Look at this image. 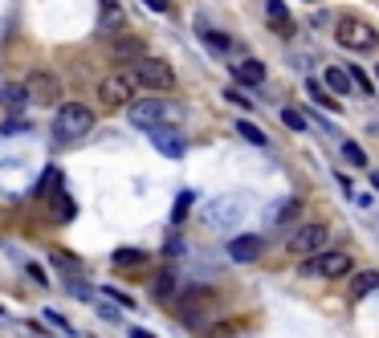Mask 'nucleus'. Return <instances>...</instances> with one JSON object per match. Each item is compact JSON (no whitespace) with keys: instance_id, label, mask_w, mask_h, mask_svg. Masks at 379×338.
I'll list each match as a JSON object with an SVG mask.
<instances>
[{"instance_id":"obj_21","label":"nucleus","mask_w":379,"mask_h":338,"mask_svg":"<svg viewBox=\"0 0 379 338\" xmlns=\"http://www.w3.org/2000/svg\"><path fill=\"white\" fill-rule=\"evenodd\" d=\"M237 135H241L245 143H253V147H265V130H261V127H253L249 118H241V123H237Z\"/></svg>"},{"instance_id":"obj_3","label":"nucleus","mask_w":379,"mask_h":338,"mask_svg":"<svg viewBox=\"0 0 379 338\" xmlns=\"http://www.w3.org/2000/svg\"><path fill=\"white\" fill-rule=\"evenodd\" d=\"M127 118H131V127L151 130V127L171 123V118H176V111L167 106L164 98H143V102H127Z\"/></svg>"},{"instance_id":"obj_28","label":"nucleus","mask_w":379,"mask_h":338,"mask_svg":"<svg viewBox=\"0 0 379 338\" xmlns=\"http://www.w3.org/2000/svg\"><path fill=\"white\" fill-rule=\"evenodd\" d=\"M192 200H196L192 192H180V200H176V212H171V220H176V225H180L183 216H188V208H192Z\"/></svg>"},{"instance_id":"obj_30","label":"nucleus","mask_w":379,"mask_h":338,"mask_svg":"<svg viewBox=\"0 0 379 338\" xmlns=\"http://www.w3.org/2000/svg\"><path fill=\"white\" fill-rule=\"evenodd\" d=\"M346 74H351V81H355V86H359L363 94H371V90H375V86H371V78H367V74H363V69H346Z\"/></svg>"},{"instance_id":"obj_4","label":"nucleus","mask_w":379,"mask_h":338,"mask_svg":"<svg viewBox=\"0 0 379 338\" xmlns=\"http://www.w3.org/2000/svg\"><path fill=\"white\" fill-rule=\"evenodd\" d=\"M334 37H339V45L343 49H375L379 45V33L367 25V21H359V16H343L339 25H334Z\"/></svg>"},{"instance_id":"obj_8","label":"nucleus","mask_w":379,"mask_h":338,"mask_svg":"<svg viewBox=\"0 0 379 338\" xmlns=\"http://www.w3.org/2000/svg\"><path fill=\"white\" fill-rule=\"evenodd\" d=\"M131 90H135V81L127 78V74H111V78L98 81V102L106 106V111L127 106V102H131Z\"/></svg>"},{"instance_id":"obj_20","label":"nucleus","mask_w":379,"mask_h":338,"mask_svg":"<svg viewBox=\"0 0 379 338\" xmlns=\"http://www.w3.org/2000/svg\"><path fill=\"white\" fill-rule=\"evenodd\" d=\"M200 41H204V45L213 49V53H229V37H225V33H216V29H200Z\"/></svg>"},{"instance_id":"obj_12","label":"nucleus","mask_w":379,"mask_h":338,"mask_svg":"<svg viewBox=\"0 0 379 338\" xmlns=\"http://www.w3.org/2000/svg\"><path fill=\"white\" fill-rule=\"evenodd\" d=\"M232 78L245 86H261L265 81V65L261 62H232Z\"/></svg>"},{"instance_id":"obj_16","label":"nucleus","mask_w":379,"mask_h":338,"mask_svg":"<svg viewBox=\"0 0 379 338\" xmlns=\"http://www.w3.org/2000/svg\"><path fill=\"white\" fill-rule=\"evenodd\" d=\"M351 290H355V298H367L371 290H379V274H375V269L355 274V277H351Z\"/></svg>"},{"instance_id":"obj_38","label":"nucleus","mask_w":379,"mask_h":338,"mask_svg":"<svg viewBox=\"0 0 379 338\" xmlns=\"http://www.w3.org/2000/svg\"><path fill=\"white\" fill-rule=\"evenodd\" d=\"M371 184H375V192H379V176H371Z\"/></svg>"},{"instance_id":"obj_1","label":"nucleus","mask_w":379,"mask_h":338,"mask_svg":"<svg viewBox=\"0 0 379 338\" xmlns=\"http://www.w3.org/2000/svg\"><path fill=\"white\" fill-rule=\"evenodd\" d=\"M127 78H131L135 86H143V90H171V86H176V69L167 62H159V57L139 53V57H131V74H127Z\"/></svg>"},{"instance_id":"obj_11","label":"nucleus","mask_w":379,"mask_h":338,"mask_svg":"<svg viewBox=\"0 0 379 338\" xmlns=\"http://www.w3.org/2000/svg\"><path fill=\"white\" fill-rule=\"evenodd\" d=\"M261 249H265L261 237H237V241H229V257L241 261V265H249V261L261 257Z\"/></svg>"},{"instance_id":"obj_37","label":"nucleus","mask_w":379,"mask_h":338,"mask_svg":"<svg viewBox=\"0 0 379 338\" xmlns=\"http://www.w3.org/2000/svg\"><path fill=\"white\" fill-rule=\"evenodd\" d=\"M131 338H155L151 330H143V326H131Z\"/></svg>"},{"instance_id":"obj_26","label":"nucleus","mask_w":379,"mask_h":338,"mask_svg":"<svg viewBox=\"0 0 379 338\" xmlns=\"http://www.w3.org/2000/svg\"><path fill=\"white\" fill-rule=\"evenodd\" d=\"M115 265H118V269H127V265H143V253H139V249H118Z\"/></svg>"},{"instance_id":"obj_9","label":"nucleus","mask_w":379,"mask_h":338,"mask_svg":"<svg viewBox=\"0 0 379 338\" xmlns=\"http://www.w3.org/2000/svg\"><path fill=\"white\" fill-rule=\"evenodd\" d=\"M213 310H216V298L208 290H196V293H188V298H180V318L188 326H200Z\"/></svg>"},{"instance_id":"obj_31","label":"nucleus","mask_w":379,"mask_h":338,"mask_svg":"<svg viewBox=\"0 0 379 338\" xmlns=\"http://www.w3.org/2000/svg\"><path fill=\"white\" fill-rule=\"evenodd\" d=\"M290 216H298V200H290V204H285V208H281L278 216H273V225H285Z\"/></svg>"},{"instance_id":"obj_34","label":"nucleus","mask_w":379,"mask_h":338,"mask_svg":"<svg viewBox=\"0 0 379 338\" xmlns=\"http://www.w3.org/2000/svg\"><path fill=\"white\" fill-rule=\"evenodd\" d=\"M225 98H229L232 106H253V102H249L245 94H237V90H225Z\"/></svg>"},{"instance_id":"obj_25","label":"nucleus","mask_w":379,"mask_h":338,"mask_svg":"<svg viewBox=\"0 0 379 338\" xmlns=\"http://www.w3.org/2000/svg\"><path fill=\"white\" fill-rule=\"evenodd\" d=\"M343 159L351 163V167H367V155H363L359 143H343Z\"/></svg>"},{"instance_id":"obj_6","label":"nucleus","mask_w":379,"mask_h":338,"mask_svg":"<svg viewBox=\"0 0 379 338\" xmlns=\"http://www.w3.org/2000/svg\"><path fill=\"white\" fill-rule=\"evenodd\" d=\"M327 225H302V228H294V237L285 241V249L290 253H298V257H314V253H322L327 249Z\"/></svg>"},{"instance_id":"obj_22","label":"nucleus","mask_w":379,"mask_h":338,"mask_svg":"<svg viewBox=\"0 0 379 338\" xmlns=\"http://www.w3.org/2000/svg\"><path fill=\"white\" fill-rule=\"evenodd\" d=\"M143 53V41L139 37H118L115 41V57H139Z\"/></svg>"},{"instance_id":"obj_5","label":"nucleus","mask_w":379,"mask_h":338,"mask_svg":"<svg viewBox=\"0 0 379 338\" xmlns=\"http://www.w3.org/2000/svg\"><path fill=\"white\" fill-rule=\"evenodd\" d=\"M25 90H29V102H37V106H57L62 102V78L53 69H33L25 78Z\"/></svg>"},{"instance_id":"obj_18","label":"nucleus","mask_w":379,"mask_h":338,"mask_svg":"<svg viewBox=\"0 0 379 338\" xmlns=\"http://www.w3.org/2000/svg\"><path fill=\"white\" fill-rule=\"evenodd\" d=\"M265 13H269V21H273V29L278 33H290V13H285L281 0H265Z\"/></svg>"},{"instance_id":"obj_7","label":"nucleus","mask_w":379,"mask_h":338,"mask_svg":"<svg viewBox=\"0 0 379 338\" xmlns=\"http://www.w3.org/2000/svg\"><path fill=\"white\" fill-rule=\"evenodd\" d=\"M343 274H351V257L346 253H327V249L302 265V277H343Z\"/></svg>"},{"instance_id":"obj_29","label":"nucleus","mask_w":379,"mask_h":338,"mask_svg":"<svg viewBox=\"0 0 379 338\" xmlns=\"http://www.w3.org/2000/svg\"><path fill=\"white\" fill-rule=\"evenodd\" d=\"M53 188H57V171H53V167H50V171L41 176V184H37V196H50Z\"/></svg>"},{"instance_id":"obj_10","label":"nucleus","mask_w":379,"mask_h":338,"mask_svg":"<svg viewBox=\"0 0 379 338\" xmlns=\"http://www.w3.org/2000/svg\"><path fill=\"white\" fill-rule=\"evenodd\" d=\"M151 143L159 147L167 159H180L183 151H188V139H183L180 130L171 127V123H164V127H151Z\"/></svg>"},{"instance_id":"obj_39","label":"nucleus","mask_w":379,"mask_h":338,"mask_svg":"<svg viewBox=\"0 0 379 338\" xmlns=\"http://www.w3.org/2000/svg\"><path fill=\"white\" fill-rule=\"evenodd\" d=\"M375 78H379V69H375Z\"/></svg>"},{"instance_id":"obj_15","label":"nucleus","mask_w":379,"mask_h":338,"mask_svg":"<svg viewBox=\"0 0 379 338\" xmlns=\"http://www.w3.org/2000/svg\"><path fill=\"white\" fill-rule=\"evenodd\" d=\"M50 196H53V204H50V208H53V220H74V200H69L62 188H53Z\"/></svg>"},{"instance_id":"obj_13","label":"nucleus","mask_w":379,"mask_h":338,"mask_svg":"<svg viewBox=\"0 0 379 338\" xmlns=\"http://www.w3.org/2000/svg\"><path fill=\"white\" fill-rule=\"evenodd\" d=\"M327 86H330V94H351L355 90V81H351V74L343 65H327Z\"/></svg>"},{"instance_id":"obj_32","label":"nucleus","mask_w":379,"mask_h":338,"mask_svg":"<svg viewBox=\"0 0 379 338\" xmlns=\"http://www.w3.org/2000/svg\"><path fill=\"white\" fill-rule=\"evenodd\" d=\"M45 322H50V326H62V330L69 334V322H66V314H57V310H45Z\"/></svg>"},{"instance_id":"obj_27","label":"nucleus","mask_w":379,"mask_h":338,"mask_svg":"<svg viewBox=\"0 0 379 338\" xmlns=\"http://www.w3.org/2000/svg\"><path fill=\"white\" fill-rule=\"evenodd\" d=\"M102 293H106V298H111V302H118V306H123V310H131V306H135V298H131V293L115 290V286H102Z\"/></svg>"},{"instance_id":"obj_33","label":"nucleus","mask_w":379,"mask_h":338,"mask_svg":"<svg viewBox=\"0 0 379 338\" xmlns=\"http://www.w3.org/2000/svg\"><path fill=\"white\" fill-rule=\"evenodd\" d=\"M29 277H33V286H50L45 269H41V265H33V261H29Z\"/></svg>"},{"instance_id":"obj_24","label":"nucleus","mask_w":379,"mask_h":338,"mask_svg":"<svg viewBox=\"0 0 379 338\" xmlns=\"http://www.w3.org/2000/svg\"><path fill=\"white\" fill-rule=\"evenodd\" d=\"M281 123L290 130H306V114L298 111V106H285V111H281Z\"/></svg>"},{"instance_id":"obj_19","label":"nucleus","mask_w":379,"mask_h":338,"mask_svg":"<svg viewBox=\"0 0 379 338\" xmlns=\"http://www.w3.org/2000/svg\"><path fill=\"white\" fill-rule=\"evenodd\" d=\"M306 94L314 98V102H318V106H322V111H330V114H339V102H334V98L327 94V90H322V86H318V81H306Z\"/></svg>"},{"instance_id":"obj_17","label":"nucleus","mask_w":379,"mask_h":338,"mask_svg":"<svg viewBox=\"0 0 379 338\" xmlns=\"http://www.w3.org/2000/svg\"><path fill=\"white\" fill-rule=\"evenodd\" d=\"M106 33H115L123 25V9H118V0H102V21H98Z\"/></svg>"},{"instance_id":"obj_14","label":"nucleus","mask_w":379,"mask_h":338,"mask_svg":"<svg viewBox=\"0 0 379 338\" xmlns=\"http://www.w3.org/2000/svg\"><path fill=\"white\" fill-rule=\"evenodd\" d=\"M0 102H4V106H9L13 114H21V111H25V102H29V90H25V81H21V86H4V90H0Z\"/></svg>"},{"instance_id":"obj_36","label":"nucleus","mask_w":379,"mask_h":338,"mask_svg":"<svg viewBox=\"0 0 379 338\" xmlns=\"http://www.w3.org/2000/svg\"><path fill=\"white\" fill-rule=\"evenodd\" d=\"M213 338H237V330H229V326H216Z\"/></svg>"},{"instance_id":"obj_23","label":"nucleus","mask_w":379,"mask_h":338,"mask_svg":"<svg viewBox=\"0 0 379 338\" xmlns=\"http://www.w3.org/2000/svg\"><path fill=\"white\" fill-rule=\"evenodd\" d=\"M151 290H155V298H176V277H171V274H159Z\"/></svg>"},{"instance_id":"obj_35","label":"nucleus","mask_w":379,"mask_h":338,"mask_svg":"<svg viewBox=\"0 0 379 338\" xmlns=\"http://www.w3.org/2000/svg\"><path fill=\"white\" fill-rule=\"evenodd\" d=\"M143 4H147L151 13H167V9H171V4H167V0H143Z\"/></svg>"},{"instance_id":"obj_40","label":"nucleus","mask_w":379,"mask_h":338,"mask_svg":"<svg viewBox=\"0 0 379 338\" xmlns=\"http://www.w3.org/2000/svg\"><path fill=\"white\" fill-rule=\"evenodd\" d=\"M0 314H4V310H0Z\"/></svg>"},{"instance_id":"obj_2","label":"nucleus","mask_w":379,"mask_h":338,"mask_svg":"<svg viewBox=\"0 0 379 338\" xmlns=\"http://www.w3.org/2000/svg\"><path fill=\"white\" fill-rule=\"evenodd\" d=\"M90 127H94V111L82 106V102H66L57 111V118H53V139L57 143H74V139L90 135Z\"/></svg>"}]
</instances>
